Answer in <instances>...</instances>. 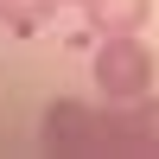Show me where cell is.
<instances>
[{"instance_id": "4", "label": "cell", "mask_w": 159, "mask_h": 159, "mask_svg": "<svg viewBox=\"0 0 159 159\" xmlns=\"http://www.w3.org/2000/svg\"><path fill=\"white\" fill-rule=\"evenodd\" d=\"M96 153H140V115L127 102H115L108 115H96Z\"/></svg>"}, {"instance_id": "1", "label": "cell", "mask_w": 159, "mask_h": 159, "mask_svg": "<svg viewBox=\"0 0 159 159\" xmlns=\"http://www.w3.org/2000/svg\"><path fill=\"white\" fill-rule=\"evenodd\" d=\"M89 76L108 102H140L153 89V51L140 45V32H108L89 57Z\"/></svg>"}, {"instance_id": "2", "label": "cell", "mask_w": 159, "mask_h": 159, "mask_svg": "<svg viewBox=\"0 0 159 159\" xmlns=\"http://www.w3.org/2000/svg\"><path fill=\"white\" fill-rule=\"evenodd\" d=\"M38 140H45V153H96V108L76 102V96L45 102V115H38Z\"/></svg>"}, {"instance_id": "3", "label": "cell", "mask_w": 159, "mask_h": 159, "mask_svg": "<svg viewBox=\"0 0 159 159\" xmlns=\"http://www.w3.org/2000/svg\"><path fill=\"white\" fill-rule=\"evenodd\" d=\"M89 19V32L108 38V32H140V25L153 19V0H76Z\"/></svg>"}, {"instance_id": "5", "label": "cell", "mask_w": 159, "mask_h": 159, "mask_svg": "<svg viewBox=\"0 0 159 159\" xmlns=\"http://www.w3.org/2000/svg\"><path fill=\"white\" fill-rule=\"evenodd\" d=\"M64 0H0V25L7 32H38V25H51V13H57Z\"/></svg>"}, {"instance_id": "6", "label": "cell", "mask_w": 159, "mask_h": 159, "mask_svg": "<svg viewBox=\"0 0 159 159\" xmlns=\"http://www.w3.org/2000/svg\"><path fill=\"white\" fill-rule=\"evenodd\" d=\"M140 153H159V96H153V89H147V96H140Z\"/></svg>"}]
</instances>
